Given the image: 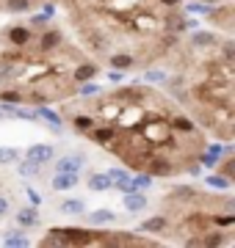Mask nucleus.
Here are the masks:
<instances>
[{
    "label": "nucleus",
    "mask_w": 235,
    "mask_h": 248,
    "mask_svg": "<svg viewBox=\"0 0 235 248\" xmlns=\"http://www.w3.org/2000/svg\"><path fill=\"white\" fill-rule=\"evenodd\" d=\"M89 187H91V190H108V187H114V182H111L108 174H91V177H89Z\"/></svg>",
    "instance_id": "obj_9"
},
{
    "label": "nucleus",
    "mask_w": 235,
    "mask_h": 248,
    "mask_svg": "<svg viewBox=\"0 0 235 248\" xmlns=\"http://www.w3.org/2000/svg\"><path fill=\"white\" fill-rule=\"evenodd\" d=\"M83 210H86V204L81 199H69V202L61 204V213H67V215H81Z\"/></svg>",
    "instance_id": "obj_15"
},
{
    "label": "nucleus",
    "mask_w": 235,
    "mask_h": 248,
    "mask_svg": "<svg viewBox=\"0 0 235 248\" xmlns=\"http://www.w3.org/2000/svg\"><path fill=\"white\" fill-rule=\"evenodd\" d=\"M108 78L114 80V83H119V80L125 78V75H122V72H119V69H114V72H111V75H108Z\"/></svg>",
    "instance_id": "obj_36"
},
{
    "label": "nucleus",
    "mask_w": 235,
    "mask_h": 248,
    "mask_svg": "<svg viewBox=\"0 0 235 248\" xmlns=\"http://www.w3.org/2000/svg\"><path fill=\"white\" fill-rule=\"evenodd\" d=\"M208 185H210V187H218V190H224V187H230V179H227V177H218V174H210V177H208Z\"/></svg>",
    "instance_id": "obj_24"
},
{
    "label": "nucleus",
    "mask_w": 235,
    "mask_h": 248,
    "mask_svg": "<svg viewBox=\"0 0 235 248\" xmlns=\"http://www.w3.org/2000/svg\"><path fill=\"white\" fill-rule=\"evenodd\" d=\"M166 229V218H150L138 226V232H163Z\"/></svg>",
    "instance_id": "obj_16"
},
{
    "label": "nucleus",
    "mask_w": 235,
    "mask_h": 248,
    "mask_svg": "<svg viewBox=\"0 0 235 248\" xmlns=\"http://www.w3.org/2000/svg\"><path fill=\"white\" fill-rule=\"evenodd\" d=\"M91 124L94 122H91L89 116H75V130H78V133H89Z\"/></svg>",
    "instance_id": "obj_23"
},
{
    "label": "nucleus",
    "mask_w": 235,
    "mask_h": 248,
    "mask_svg": "<svg viewBox=\"0 0 235 248\" xmlns=\"http://www.w3.org/2000/svg\"><path fill=\"white\" fill-rule=\"evenodd\" d=\"M25 193H28V199H31V204H34V207H39V204H42V196H39L36 190H31V187H28Z\"/></svg>",
    "instance_id": "obj_32"
},
{
    "label": "nucleus",
    "mask_w": 235,
    "mask_h": 248,
    "mask_svg": "<svg viewBox=\"0 0 235 248\" xmlns=\"http://www.w3.org/2000/svg\"><path fill=\"white\" fill-rule=\"evenodd\" d=\"M185 11H188V14H210V6L208 3H188V6H185Z\"/></svg>",
    "instance_id": "obj_25"
},
{
    "label": "nucleus",
    "mask_w": 235,
    "mask_h": 248,
    "mask_svg": "<svg viewBox=\"0 0 235 248\" xmlns=\"http://www.w3.org/2000/svg\"><path fill=\"white\" fill-rule=\"evenodd\" d=\"M141 169H147V174H152V177H169L174 171L169 160H152V157H147L141 163Z\"/></svg>",
    "instance_id": "obj_2"
},
{
    "label": "nucleus",
    "mask_w": 235,
    "mask_h": 248,
    "mask_svg": "<svg viewBox=\"0 0 235 248\" xmlns=\"http://www.w3.org/2000/svg\"><path fill=\"white\" fill-rule=\"evenodd\" d=\"M17 221H19V226H36V223H39L36 207H25V210H19V213H17Z\"/></svg>",
    "instance_id": "obj_6"
},
{
    "label": "nucleus",
    "mask_w": 235,
    "mask_h": 248,
    "mask_svg": "<svg viewBox=\"0 0 235 248\" xmlns=\"http://www.w3.org/2000/svg\"><path fill=\"white\" fill-rule=\"evenodd\" d=\"M28 160L31 163H36V166H45L53 160V146H47V143H36V146H31L28 149Z\"/></svg>",
    "instance_id": "obj_4"
},
{
    "label": "nucleus",
    "mask_w": 235,
    "mask_h": 248,
    "mask_svg": "<svg viewBox=\"0 0 235 248\" xmlns=\"http://www.w3.org/2000/svg\"><path fill=\"white\" fill-rule=\"evenodd\" d=\"M130 185H133V190H136V193H141V190H144V187H150L152 185V174H138L136 179H130Z\"/></svg>",
    "instance_id": "obj_18"
},
{
    "label": "nucleus",
    "mask_w": 235,
    "mask_h": 248,
    "mask_svg": "<svg viewBox=\"0 0 235 248\" xmlns=\"http://www.w3.org/2000/svg\"><path fill=\"white\" fill-rule=\"evenodd\" d=\"M233 221H235L233 215H221V218H216V223H218V226H230Z\"/></svg>",
    "instance_id": "obj_34"
},
{
    "label": "nucleus",
    "mask_w": 235,
    "mask_h": 248,
    "mask_svg": "<svg viewBox=\"0 0 235 248\" xmlns=\"http://www.w3.org/2000/svg\"><path fill=\"white\" fill-rule=\"evenodd\" d=\"M108 177H111V182H114V187H119V190L130 182V174H127V171H122V169H111Z\"/></svg>",
    "instance_id": "obj_13"
},
{
    "label": "nucleus",
    "mask_w": 235,
    "mask_h": 248,
    "mask_svg": "<svg viewBox=\"0 0 235 248\" xmlns=\"http://www.w3.org/2000/svg\"><path fill=\"white\" fill-rule=\"evenodd\" d=\"M144 207H147V199L141 193H125V210L138 213V210H144Z\"/></svg>",
    "instance_id": "obj_7"
},
{
    "label": "nucleus",
    "mask_w": 235,
    "mask_h": 248,
    "mask_svg": "<svg viewBox=\"0 0 235 248\" xmlns=\"http://www.w3.org/2000/svg\"><path fill=\"white\" fill-rule=\"evenodd\" d=\"M81 94H83V97H91V94H100V89H97V86H83Z\"/></svg>",
    "instance_id": "obj_33"
},
{
    "label": "nucleus",
    "mask_w": 235,
    "mask_h": 248,
    "mask_svg": "<svg viewBox=\"0 0 235 248\" xmlns=\"http://www.w3.org/2000/svg\"><path fill=\"white\" fill-rule=\"evenodd\" d=\"M94 240L97 237L86 229H50L45 246H89Z\"/></svg>",
    "instance_id": "obj_1"
},
{
    "label": "nucleus",
    "mask_w": 235,
    "mask_h": 248,
    "mask_svg": "<svg viewBox=\"0 0 235 248\" xmlns=\"http://www.w3.org/2000/svg\"><path fill=\"white\" fill-rule=\"evenodd\" d=\"M9 213V202H6V199H3V196H0V218H3V215Z\"/></svg>",
    "instance_id": "obj_35"
},
{
    "label": "nucleus",
    "mask_w": 235,
    "mask_h": 248,
    "mask_svg": "<svg viewBox=\"0 0 235 248\" xmlns=\"http://www.w3.org/2000/svg\"><path fill=\"white\" fill-rule=\"evenodd\" d=\"M58 42H61V33H58V31H47V33L42 36V42H39V50H42V53H50L53 47H58Z\"/></svg>",
    "instance_id": "obj_8"
},
{
    "label": "nucleus",
    "mask_w": 235,
    "mask_h": 248,
    "mask_svg": "<svg viewBox=\"0 0 235 248\" xmlns=\"http://www.w3.org/2000/svg\"><path fill=\"white\" fill-rule=\"evenodd\" d=\"M111 66L114 69H127V66H133V55H125V53L111 55Z\"/></svg>",
    "instance_id": "obj_19"
},
{
    "label": "nucleus",
    "mask_w": 235,
    "mask_h": 248,
    "mask_svg": "<svg viewBox=\"0 0 235 248\" xmlns=\"http://www.w3.org/2000/svg\"><path fill=\"white\" fill-rule=\"evenodd\" d=\"M9 42H11V45H28V42H31L28 28H11V31H9Z\"/></svg>",
    "instance_id": "obj_11"
},
{
    "label": "nucleus",
    "mask_w": 235,
    "mask_h": 248,
    "mask_svg": "<svg viewBox=\"0 0 235 248\" xmlns=\"http://www.w3.org/2000/svg\"><path fill=\"white\" fill-rule=\"evenodd\" d=\"M191 45L194 47H213L216 45V33H194L191 36Z\"/></svg>",
    "instance_id": "obj_14"
},
{
    "label": "nucleus",
    "mask_w": 235,
    "mask_h": 248,
    "mask_svg": "<svg viewBox=\"0 0 235 248\" xmlns=\"http://www.w3.org/2000/svg\"><path fill=\"white\" fill-rule=\"evenodd\" d=\"M202 243H205V246H221V243H224V237H221V234H208Z\"/></svg>",
    "instance_id": "obj_31"
},
{
    "label": "nucleus",
    "mask_w": 235,
    "mask_h": 248,
    "mask_svg": "<svg viewBox=\"0 0 235 248\" xmlns=\"http://www.w3.org/2000/svg\"><path fill=\"white\" fill-rule=\"evenodd\" d=\"M31 6V0H9V11H25Z\"/></svg>",
    "instance_id": "obj_28"
},
{
    "label": "nucleus",
    "mask_w": 235,
    "mask_h": 248,
    "mask_svg": "<svg viewBox=\"0 0 235 248\" xmlns=\"http://www.w3.org/2000/svg\"><path fill=\"white\" fill-rule=\"evenodd\" d=\"M0 99H3V102H14V105H17L19 99H22V94H19V91H6Z\"/></svg>",
    "instance_id": "obj_30"
},
{
    "label": "nucleus",
    "mask_w": 235,
    "mask_h": 248,
    "mask_svg": "<svg viewBox=\"0 0 235 248\" xmlns=\"http://www.w3.org/2000/svg\"><path fill=\"white\" fill-rule=\"evenodd\" d=\"M114 130H111V127H102V130H94V133H91V141L94 143H111L114 141Z\"/></svg>",
    "instance_id": "obj_17"
},
{
    "label": "nucleus",
    "mask_w": 235,
    "mask_h": 248,
    "mask_svg": "<svg viewBox=\"0 0 235 248\" xmlns=\"http://www.w3.org/2000/svg\"><path fill=\"white\" fill-rule=\"evenodd\" d=\"M78 177L81 174H67V171H55L53 177V190H72L78 185Z\"/></svg>",
    "instance_id": "obj_5"
},
{
    "label": "nucleus",
    "mask_w": 235,
    "mask_h": 248,
    "mask_svg": "<svg viewBox=\"0 0 235 248\" xmlns=\"http://www.w3.org/2000/svg\"><path fill=\"white\" fill-rule=\"evenodd\" d=\"M163 78H166V75H163V72H155V69L144 72V80H147V83H161Z\"/></svg>",
    "instance_id": "obj_29"
},
{
    "label": "nucleus",
    "mask_w": 235,
    "mask_h": 248,
    "mask_svg": "<svg viewBox=\"0 0 235 248\" xmlns=\"http://www.w3.org/2000/svg\"><path fill=\"white\" fill-rule=\"evenodd\" d=\"M19 152L17 149H9V146H3L0 149V166H9V163H17Z\"/></svg>",
    "instance_id": "obj_22"
},
{
    "label": "nucleus",
    "mask_w": 235,
    "mask_h": 248,
    "mask_svg": "<svg viewBox=\"0 0 235 248\" xmlns=\"http://www.w3.org/2000/svg\"><path fill=\"white\" fill-rule=\"evenodd\" d=\"M94 75H97V66H94V63H83V66L75 69V80H78V83H86V80H91Z\"/></svg>",
    "instance_id": "obj_12"
},
{
    "label": "nucleus",
    "mask_w": 235,
    "mask_h": 248,
    "mask_svg": "<svg viewBox=\"0 0 235 248\" xmlns=\"http://www.w3.org/2000/svg\"><path fill=\"white\" fill-rule=\"evenodd\" d=\"M36 119H47L53 127H61V119H58V116L50 110V108H36Z\"/></svg>",
    "instance_id": "obj_21"
},
{
    "label": "nucleus",
    "mask_w": 235,
    "mask_h": 248,
    "mask_svg": "<svg viewBox=\"0 0 235 248\" xmlns=\"http://www.w3.org/2000/svg\"><path fill=\"white\" fill-rule=\"evenodd\" d=\"M233 169H235V160H227V163H224V171H227V174H233Z\"/></svg>",
    "instance_id": "obj_37"
},
{
    "label": "nucleus",
    "mask_w": 235,
    "mask_h": 248,
    "mask_svg": "<svg viewBox=\"0 0 235 248\" xmlns=\"http://www.w3.org/2000/svg\"><path fill=\"white\" fill-rule=\"evenodd\" d=\"M202 3H218V0H202Z\"/></svg>",
    "instance_id": "obj_39"
},
{
    "label": "nucleus",
    "mask_w": 235,
    "mask_h": 248,
    "mask_svg": "<svg viewBox=\"0 0 235 248\" xmlns=\"http://www.w3.org/2000/svg\"><path fill=\"white\" fill-rule=\"evenodd\" d=\"M172 127H177V130H183V133H191V130H194V122H191V119H183V116H177V119L172 122Z\"/></svg>",
    "instance_id": "obj_27"
},
{
    "label": "nucleus",
    "mask_w": 235,
    "mask_h": 248,
    "mask_svg": "<svg viewBox=\"0 0 235 248\" xmlns=\"http://www.w3.org/2000/svg\"><path fill=\"white\" fill-rule=\"evenodd\" d=\"M163 6H177V3H180V0H161Z\"/></svg>",
    "instance_id": "obj_38"
},
{
    "label": "nucleus",
    "mask_w": 235,
    "mask_h": 248,
    "mask_svg": "<svg viewBox=\"0 0 235 248\" xmlns=\"http://www.w3.org/2000/svg\"><path fill=\"white\" fill-rule=\"evenodd\" d=\"M3 116H6V113H3V108H0V119H3Z\"/></svg>",
    "instance_id": "obj_40"
},
{
    "label": "nucleus",
    "mask_w": 235,
    "mask_h": 248,
    "mask_svg": "<svg viewBox=\"0 0 235 248\" xmlns=\"http://www.w3.org/2000/svg\"><path fill=\"white\" fill-rule=\"evenodd\" d=\"M83 163H86V157H83V155H67V157L58 160L55 171H67V174H81V171H83Z\"/></svg>",
    "instance_id": "obj_3"
},
{
    "label": "nucleus",
    "mask_w": 235,
    "mask_h": 248,
    "mask_svg": "<svg viewBox=\"0 0 235 248\" xmlns=\"http://www.w3.org/2000/svg\"><path fill=\"white\" fill-rule=\"evenodd\" d=\"M19 174L22 177H34V174H39V166L31 163V160H25V163H19Z\"/></svg>",
    "instance_id": "obj_26"
},
{
    "label": "nucleus",
    "mask_w": 235,
    "mask_h": 248,
    "mask_svg": "<svg viewBox=\"0 0 235 248\" xmlns=\"http://www.w3.org/2000/svg\"><path fill=\"white\" fill-rule=\"evenodd\" d=\"M91 223H97V226H102V223H114L117 221V215L111 213V210H94V213L89 215Z\"/></svg>",
    "instance_id": "obj_10"
},
{
    "label": "nucleus",
    "mask_w": 235,
    "mask_h": 248,
    "mask_svg": "<svg viewBox=\"0 0 235 248\" xmlns=\"http://www.w3.org/2000/svg\"><path fill=\"white\" fill-rule=\"evenodd\" d=\"M3 243H6L9 248H25V246H31V240H28L25 234H9Z\"/></svg>",
    "instance_id": "obj_20"
}]
</instances>
